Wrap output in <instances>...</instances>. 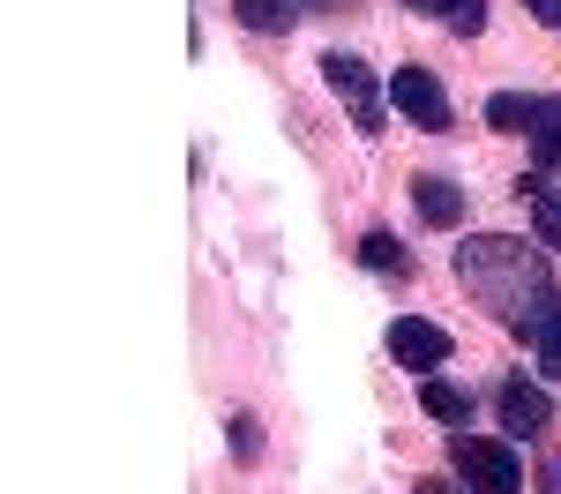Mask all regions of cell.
<instances>
[{
	"mask_svg": "<svg viewBox=\"0 0 561 494\" xmlns=\"http://www.w3.org/2000/svg\"><path fill=\"white\" fill-rule=\"evenodd\" d=\"M457 277H465V292H472L479 308L502 314L517 337H539V330L561 314L554 269L539 263L524 240H510V232H479V240H465V248H457Z\"/></svg>",
	"mask_w": 561,
	"mask_h": 494,
	"instance_id": "6da1fadb",
	"label": "cell"
},
{
	"mask_svg": "<svg viewBox=\"0 0 561 494\" xmlns=\"http://www.w3.org/2000/svg\"><path fill=\"white\" fill-rule=\"evenodd\" d=\"M449 464H457V480L472 494H517L524 487V464L510 443H486V435H457L449 443Z\"/></svg>",
	"mask_w": 561,
	"mask_h": 494,
	"instance_id": "7a4b0ae2",
	"label": "cell"
},
{
	"mask_svg": "<svg viewBox=\"0 0 561 494\" xmlns=\"http://www.w3.org/2000/svg\"><path fill=\"white\" fill-rule=\"evenodd\" d=\"M322 83L345 97V113H352V128H359V135H382L389 105H382V83H375V68H367L359 53H322Z\"/></svg>",
	"mask_w": 561,
	"mask_h": 494,
	"instance_id": "3957f363",
	"label": "cell"
},
{
	"mask_svg": "<svg viewBox=\"0 0 561 494\" xmlns=\"http://www.w3.org/2000/svg\"><path fill=\"white\" fill-rule=\"evenodd\" d=\"M389 105L427 135H449V90L434 83V68H397L389 76Z\"/></svg>",
	"mask_w": 561,
	"mask_h": 494,
	"instance_id": "277c9868",
	"label": "cell"
},
{
	"mask_svg": "<svg viewBox=\"0 0 561 494\" xmlns=\"http://www.w3.org/2000/svg\"><path fill=\"white\" fill-rule=\"evenodd\" d=\"M389 359L397 367H442L449 359V330L442 322H420V314H397L389 322Z\"/></svg>",
	"mask_w": 561,
	"mask_h": 494,
	"instance_id": "5b68a950",
	"label": "cell"
},
{
	"mask_svg": "<svg viewBox=\"0 0 561 494\" xmlns=\"http://www.w3.org/2000/svg\"><path fill=\"white\" fill-rule=\"evenodd\" d=\"M412 203H420V218H427V225H465V187L442 180V173L412 180Z\"/></svg>",
	"mask_w": 561,
	"mask_h": 494,
	"instance_id": "8992f818",
	"label": "cell"
},
{
	"mask_svg": "<svg viewBox=\"0 0 561 494\" xmlns=\"http://www.w3.org/2000/svg\"><path fill=\"white\" fill-rule=\"evenodd\" d=\"M502 427L531 443V435L547 427V390H531V382H502Z\"/></svg>",
	"mask_w": 561,
	"mask_h": 494,
	"instance_id": "52a82bcc",
	"label": "cell"
},
{
	"mask_svg": "<svg viewBox=\"0 0 561 494\" xmlns=\"http://www.w3.org/2000/svg\"><path fill=\"white\" fill-rule=\"evenodd\" d=\"M531 120H539V97H517V90H494V97H486V128L531 135Z\"/></svg>",
	"mask_w": 561,
	"mask_h": 494,
	"instance_id": "ba28073f",
	"label": "cell"
},
{
	"mask_svg": "<svg viewBox=\"0 0 561 494\" xmlns=\"http://www.w3.org/2000/svg\"><path fill=\"white\" fill-rule=\"evenodd\" d=\"M531 150H539V165L561 173V90L554 97H539V120H531Z\"/></svg>",
	"mask_w": 561,
	"mask_h": 494,
	"instance_id": "9c48e42d",
	"label": "cell"
},
{
	"mask_svg": "<svg viewBox=\"0 0 561 494\" xmlns=\"http://www.w3.org/2000/svg\"><path fill=\"white\" fill-rule=\"evenodd\" d=\"M531 187V232H539V248H561V187L547 180H524Z\"/></svg>",
	"mask_w": 561,
	"mask_h": 494,
	"instance_id": "30bf717a",
	"label": "cell"
},
{
	"mask_svg": "<svg viewBox=\"0 0 561 494\" xmlns=\"http://www.w3.org/2000/svg\"><path fill=\"white\" fill-rule=\"evenodd\" d=\"M232 15H240L248 31H293V23H300L293 0H232Z\"/></svg>",
	"mask_w": 561,
	"mask_h": 494,
	"instance_id": "8fae6325",
	"label": "cell"
},
{
	"mask_svg": "<svg viewBox=\"0 0 561 494\" xmlns=\"http://www.w3.org/2000/svg\"><path fill=\"white\" fill-rule=\"evenodd\" d=\"M359 263L382 269V277H412V255L397 248V232H367V240H359Z\"/></svg>",
	"mask_w": 561,
	"mask_h": 494,
	"instance_id": "7c38bea8",
	"label": "cell"
},
{
	"mask_svg": "<svg viewBox=\"0 0 561 494\" xmlns=\"http://www.w3.org/2000/svg\"><path fill=\"white\" fill-rule=\"evenodd\" d=\"M420 404H427V420H465V412H472V390H457V382L427 375V382H420Z\"/></svg>",
	"mask_w": 561,
	"mask_h": 494,
	"instance_id": "4fadbf2b",
	"label": "cell"
},
{
	"mask_svg": "<svg viewBox=\"0 0 561 494\" xmlns=\"http://www.w3.org/2000/svg\"><path fill=\"white\" fill-rule=\"evenodd\" d=\"M442 23H449V31H465V38H472L479 23H486V0H442Z\"/></svg>",
	"mask_w": 561,
	"mask_h": 494,
	"instance_id": "5bb4252c",
	"label": "cell"
},
{
	"mask_svg": "<svg viewBox=\"0 0 561 494\" xmlns=\"http://www.w3.org/2000/svg\"><path fill=\"white\" fill-rule=\"evenodd\" d=\"M531 353H539V367H547V375H561V314L539 330V337H531Z\"/></svg>",
	"mask_w": 561,
	"mask_h": 494,
	"instance_id": "9a60e30c",
	"label": "cell"
},
{
	"mask_svg": "<svg viewBox=\"0 0 561 494\" xmlns=\"http://www.w3.org/2000/svg\"><path fill=\"white\" fill-rule=\"evenodd\" d=\"M232 449H240V457H255V449H262V435H255V420H248V412L232 420Z\"/></svg>",
	"mask_w": 561,
	"mask_h": 494,
	"instance_id": "2e32d148",
	"label": "cell"
},
{
	"mask_svg": "<svg viewBox=\"0 0 561 494\" xmlns=\"http://www.w3.org/2000/svg\"><path fill=\"white\" fill-rule=\"evenodd\" d=\"M524 8H531V23H547V31L561 23V0H524Z\"/></svg>",
	"mask_w": 561,
	"mask_h": 494,
	"instance_id": "e0dca14e",
	"label": "cell"
},
{
	"mask_svg": "<svg viewBox=\"0 0 561 494\" xmlns=\"http://www.w3.org/2000/svg\"><path fill=\"white\" fill-rule=\"evenodd\" d=\"M539 487H547V494H561V457H547V464H539Z\"/></svg>",
	"mask_w": 561,
	"mask_h": 494,
	"instance_id": "ac0fdd59",
	"label": "cell"
},
{
	"mask_svg": "<svg viewBox=\"0 0 561 494\" xmlns=\"http://www.w3.org/2000/svg\"><path fill=\"white\" fill-rule=\"evenodd\" d=\"M420 494H457V487H449V480H442V472H434V480H420Z\"/></svg>",
	"mask_w": 561,
	"mask_h": 494,
	"instance_id": "d6986e66",
	"label": "cell"
},
{
	"mask_svg": "<svg viewBox=\"0 0 561 494\" xmlns=\"http://www.w3.org/2000/svg\"><path fill=\"white\" fill-rule=\"evenodd\" d=\"M397 8H420V15H442V0H397Z\"/></svg>",
	"mask_w": 561,
	"mask_h": 494,
	"instance_id": "ffe728a7",
	"label": "cell"
}]
</instances>
